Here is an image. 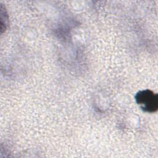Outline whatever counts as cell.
I'll return each mask as SVG.
<instances>
[{
	"instance_id": "6da1fadb",
	"label": "cell",
	"mask_w": 158,
	"mask_h": 158,
	"mask_svg": "<svg viewBox=\"0 0 158 158\" xmlns=\"http://www.w3.org/2000/svg\"><path fill=\"white\" fill-rule=\"evenodd\" d=\"M135 101L139 107L144 112L152 113L158 109V96L149 89L138 91L135 96Z\"/></svg>"
}]
</instances>
